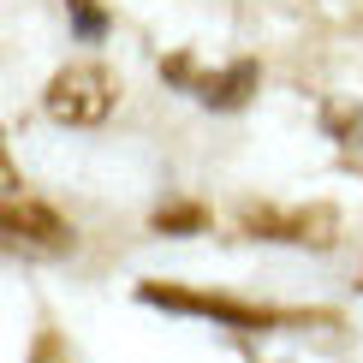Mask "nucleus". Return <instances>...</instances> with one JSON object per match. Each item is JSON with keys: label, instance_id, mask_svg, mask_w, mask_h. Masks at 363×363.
<instances>
[{"label": "nucleus", "instance_id": "obj_1", "mask_svg": "<svg viewBox=\"0 0 363 363\" xmlns=\"http://www.w3.org/2000/svg\"><path fill=\"white\" fill-rule=\"evenodd\" d=\"M113 101H119L113 72L89 66V60L54 72L48 89H42V108H48V119H60V125H101V119L113 113Z\"/></svg>", "mask_w": 363, "mask_h": 363}, {"label": "nucleus", "instance_id": "obj_7", "mask_svg": "<svg viewBox=\"0 0 363 363\" xmlns=\"http://www.w3.org/2000/svg\"><path fill=\"white\" fill-rule=\"evenodd\" d=\"M66 12H72V24H78V36H84V42H96L101 30H108V18H101L89 0H66Z\"/></svg>", "mask_w": 363, "mask_h": 363}, {"label": "nucleus", "instance_id": "obj_5", "mask_svg": "<svg viewBox=\"0 0 363 363\" xmlns=\"http://www.w3.org/2000/svg\"><path fill=\"white\" fill-rule=\"evenodd\" d=\"M179 84H191V96L208 101V108H245V101L256 96V66H250V60H238V66L215 72V78H191V72H185Z\"/></svg>", "mask_w": 363, "mask_h": 363}, {"label": "nucleus", "instance_id": "obj_2", "mask_svg": "<svg viewBox=\"0 0 363 363\" xmlns=\"http://www.w3.org/2000/svg\"><path fill=\"white\" fill-rule=\"evenodd\" d=\"M0 226H6V245L24 256H66L72 250V226L54 215L48 203L24 196L18 185L6 191V208H0Z\"/></svg>", "mask_w": 363, "mask_h": 363}, {"label": "nucleus", "instance_id": "obj_4", "mask_svg": "<svg viewBox=\"0 0 363 363\" xmlns=\"http://www.w3.org/2000/svg\"><path fill=\"white\" fill-rule=\"evenodd\" d=\"M143 304H161V310H185V315H215V322L238 328V334H256L268 328L274 315L268 310H245V304H226V298H196V292H173V286H138Z\"/></svg>", "mask_w": 363, "mask_h": 363}, {"label": "nucleus", "instance_id": "obj_6", "mask_svg": "<svg viewBox=\"0 0 363 363\" xmlns=\"http://www.w3.org/2000/svg\"><path fill=\"white\" fill-rule=\"evenodd\" d=\"M203 208H196V203H167V208H155V233H179V238H185V233H203Z\"/></svg>", "mask_w": 363, "mask_h": 363}, {"label": "nucleus", "instance_id": "obj_3", "mask_svg": "<svg viewBox=\"0 0 363 363\" xmlns=\"http://www.w3.org/2000/svg\"><path fill=\"white\" fill-rule=\"evenodd\" d=\"M250 238H286V245H334V215L328 208H292V215H274V208H250L245 215Z\"/></svg>", "mask_w": 363, "mask_h": 363}]
</instances>
